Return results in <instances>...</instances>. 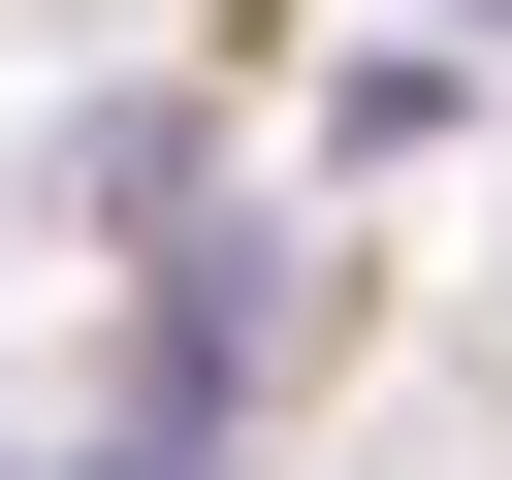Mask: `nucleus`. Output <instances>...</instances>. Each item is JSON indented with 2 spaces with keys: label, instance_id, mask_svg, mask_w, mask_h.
<instances>
[{
  "label": "nucleus",
  "instance_id": "1",
  "mask_svg": "<svg viewBox=\"0 0 512 480\" xmlns=\"http://www.w3.org/2000/svg\"><path fill=\"white\" fill-rule=\"evenodd\" d=\"M64 480H224V416H128V448H64Z\"/></svg>",
  "mask_w": 512,
  "mask_h": 480
},
{
  "label": "nucleus",
  "instance_id": "2",
  "mask_svg": "<svg viewBox=\"0 0 512 480\" xmlns=\"http://www.w3.org/2000/svg\"><path fill=\"white\" fill-rule=\"evenodd\" d=\"M480 32H512V0H480Z\"/></svg>",
  "mask_w": 512,
  "mask_h": 480
}]
</instances>
